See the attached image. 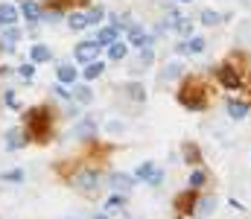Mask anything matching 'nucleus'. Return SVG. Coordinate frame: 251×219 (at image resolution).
<instances>
[{"label":"nucleus","mask_w":251,"mask_h":219,"mask_svg":"<svg viewBox=\"0 0 251 219\" xmlns=\"http://www.w3.org/2000/svg\"><path fill=\"white\" fill-rule=\"evenodd\" d=\"M50 129H53V120H50V111L44 105L26 111V138L44 143V140H50Z\"/></svg>","instance_id":"1"},{"label":"nucleus","mask_w":251,"mask_h":219,"mask_svg":"<svg viewBox=\"0 0 251 219\" xmlns=\"http://www.w3.org/2000/svg\"><path fill=\"white\" fill-rule=\"evenodd\" d=\"M178 102L190 111H202L208 105V88L199 82V79H187L178 91Z\"/></svg>","instance_id":"2"},{"label":"nucleus","mask_w":251,"mask_h":219,"mask_svg":"<svg viewBox=\"0 0 251 219\" xmlns=\"http://www.w3.org/2000/svg\"><path fill=\"white\" fill-rule=\"evenodd\" d=\"M216 79H219V85L228 88V91H240V88H243V73H240V64H237V61L219 64V67H216Z\"/></svg>","instance_id":"3"},{"label":"nucleus","mask_w":251,"mask_h":219,"mask_svg":"<svg viewBox=\"0 0 251 219\" xmlns=\"http://www.w3.org/2000/svg\"><path fill=\"white\" fill-rule=\"evenodd\" d=\"M70 184L79 190V193H88V196H94L99 187H102V181H99V176L97 173H91V170H82V173H76V176H70Z\"/></svg>","instance_id":"4"},{"label":"nucleus","mask_w":251,"mask_h":219,"mask_svg":"<svg viewBox=\"0 0 251 219\" xmlns=\"http://www.w3.org/2000/svg\"><path fill=\"white\" fill-rule=\"evenodd\" d=\"M102 20V9H88V12H73L67 18V26L70 29H85L91 23H99Z\"/></svg>","instance_id":"5"},{"label":"nucleus","mask_w":251,"mask_h":219,"mask_svg":"<svg viewBox=\"0 0 251 219\" xmlns=\"http://www.w3.org/2000/svg\"><path fill=\"white\" fill-rule=\"evenodd\" d=\"M73 56H76V61L91 64V61H97V59H99V44H97V41H82V44H76Z\"/></svg>","instance_id":"6"},{"label":"nucleus","mask_w":251,"mask_h":219,"mask_svg":"<svg viewBox=\"0 0 251 219\" xmlns=\"http://www.w3.org/2000/svg\"><path fill=\"white\" fill-rule=\"evenodd\" d=\"M111 181V187H114V193H132L135 190V176H126V173H117V176H111L108 179Z\"/></svg>","instance_id":"7"},{"label":"nucleus","mask_w":251,"mask_h":219,"mask_svg":"<svg viewBox=\"0 0 251 219\" xmlns=\"http://www.w3.org/2000/svg\"><path fill=\"white\" fill-rule=\"evenodd\" d=\"M196 202H199V199H196V193H193V187H190L187 193H181V196L175 199V208H178V214H187V211L196 214Z\"/></svg>","instance_id":"8"},{"label":"nucleus","mask_w":251,"mask_h":219,"mask_svg":"<svg viewBox=\"0 0 251 219\" xmlns=\"http://www.w3.org/2000/svg\"><path fill=\"white\" fill-rule=\"evenodd\" d=\"M56 76H58V82H61V85H76V79H79V70H76L73 64H58Z\"/></svg>","instance_id":"9"},{"label":"nucleus","mask_w":251,"mask_h":219,"mask_svg":"<svg viewBox=\"0 0 251 219\" xmlns=\"http://www.w3.org/2000/svg\"><path fill=\"white\" fill-rule=\"evenodd\" d=\"M129 44L140 50V47H146V44H152V38H149V35H146V32L140 29V26H129Z\"/></svg>","instance_id":"10"},{"label":"nucleus","mask_w":251,"mask_h":219,"mask_svg":"<svg viewBox=\"0 0 251 219\" xmlns=\"http://www.w3.org/2000/svg\"><path fill=\"white\" fill-rule=\"evenodd\" d=\"M205 47H208V41H205L202 35H190L178 50H181V53H205Z\"/></svg>","instance_id":"11"},{"label":"nucleus","mask_w":251,"mask_h":219,"mask_svg":"<svg viewBox=\"0 0 251 219\" xmlns=\"http://www.w3.org/2000/svg\"><path fill=\"white\" fill-rule=\"evenodd\" d=\"M249 114V102L246 100H228V117L231 120H243Z\"/></svg>","instance_id":"12"},{"label":"nucleus","mask_w":251,"mask_h":219,"mask_svg":"<svg viewBox=\"0 0 251 219\" xmlns=\"http://www.w3.org/2000/svg\"><path fill=\"white\" fill-rule=\"evenodd\" d=\"M94 41H97L99 47H111V44L117 41V26H105V29H99Z\"/></svg>","instance_id":"13"},{"label":"nucleus","mask_w":251,"mask_h":219,"mask_svg":"<svg viewBox=\"0 0 251 219\" xmlns=\"http://www.w3.org/2000/svg\"><path fill=\"white\" fill-rule=\"evenodd\" d=\"M26 140H29V138H26V132H20V129H12V132L6 135V146H9V149H20Z\"/></svg>","instance_id":"14"},{"label":"nucleus","mask_w":251,"mask_h":219,"mask_svg":"<svg viewBox=\"0 0 251 219\" xmlns=\"http://www.w3.org/2000/svg\"><path fill=\"white\" fill-rule=\"evenodd\" d=\"M15 20H18V9L12 3H0V23L3 26H12Z\"/></svg>","instance_id":"15"},{"label":"nucleus","mask_w":251,"mask_h":219,"mask_svg":"<svg viewBox=\"0 0 251 219\" xmlns=\"http://www.w3.org/2000/svg\"><path fill=\"white\" fill-rule=\"evenodd\" d=\"M213 211H216V199H213V196H208V199H199V205H196V217H211V214H213Z\"/></svg>","instance_id":"16"},{"label":"nucleus","mask_w":251,"mask_h":219,"mask_svg":"<svg viewBox=\"0 0 251 219\" xmlns=\"http://www.w3.org/2000/svg\"><path fill=\"white\" fill-rule=\"evenodd\" d=\"M20 15H23L26 20H38V18H41V9H38V3H32V0H23Z\"/></svg>","instance_id":"17"},{"label":"nucleus","mask_w":251,"mask_h":219,"mask_svg":"<svg viewBox=\"0 0 251 219\" xmlns=\"http://www.w3.org/2000/svg\"><path fill=\"white\" fill-rule=\"evenodd\" d=\"M126 53H129V47H126L123 41H114V44L108 47V59H111V61H123Z\"/></svg>","instance_id":"18"},{"label":"nucleus","mask_w":251,"mask_h":219,"mask_svg":"<svg viewBox=\"0 0 251 219\" xmlns=\"http://www.w3.org/2000/svg\"><path fill=\"white\" fill-rule=\"evenodd\" d=\"M18 38H20V32H18L15 26H9V29L3 32V38H0V47H6V50H12V47L18 44Z\"/></svg>","instance_id":"19"},{"label":"nucleus","mask_w":251,"mask_h":219,"mask_svg":"<svg viewBox=\"0 0 251 219\" xmlns=\"http://www.w3.org/2000/svg\"><path fill=\"white\" fill-rule=\"evenodd\" d=\"M29 59H32V61H50V47L35 44V47L29 50Z\"/></svg>","instance_id":"20"},{"label":"nucleus","mask_w":251,"mask_h":219,"mask_svg":"<svg viewBox=\"0 0 251 219\" xmlns=\"http://www.w3.org/2000/svg\"><path fill=\"white\" fill-rule=\"evenodd\" d=\"M102 70H105V64H102V61L97 59V61H91V64H85V79H88V82H94V79H97V76H99Z\"/></svg>","instance_id":"21"},{"label":"nucleus","mask_w":251,"mask_h":219,"mask_svg":"<svg viewBox=\"0 0 251 219\" xmlns=\"http://www.w3.org/2000/svg\"><path fill=\"white\" fill-rule=\"evenodd\" d=\"M126 94H129L132 100H137V102H143V100H146V88H143V85H137V82H129V85H126Z\"/></svg>","instance_id":"22"},{"label":"nucleus","mask_w":251,"mask_h":219,"mask_svg":"<svg viewBox=\"0 0 251 219\" xmlns=\"http://www.w3.org/2000/svg\"><path fill=\"white\" fill-rule=\"evenodd\" d=\"M199 20H202V23H205V26H216V23H219V20H222V15H219V12H213V9H205V12H202V18H199Z\"/></svg>","instance_id":"23"},{"label":"nucleus","mask_w":251,"mask_h":219,"mask_svg":"<svg viewBox=\"0 0 251 219\" xmlns=\"http://www.w3.org/2000/svg\"><path fill=\"white\" fill-rule=\"evenodd\" d=\"M73 97H76L79 102H91V100H94V94H91L88 85H73Z\"/></svg>","instance_id":"24"},{"label":"nucleus","mask_w":251,"mask_h":219,"mask_svg":"<svg viewBox=\"0 0 251 219\" xmlns=\"http://www.w3.org/2000/svg\"><path fill=\"white\" fill-rule=\"evenodd\" d=\"M126 205V193H114V196H108V202H105V211H120Z\"/></svg>","instance_id":"25"},{"label":"nucleus","mask_w":251,"mask_h":219,"mask_svg":"<svg viewBox=\"0 0 251 219\" xmlns=\"http://www.w3.org/2000/svg\"><path fill=\"white\" fill-rule=\"evenodd\" d=\"M175 32L184 35V38H190V35H193V20H190V18H181V20L175 23Z\"/></svg>","instance_id":"26"},{"label":"nucleus","mask_w":251,"mask_h":219,"mask_svg":"<svg viewBox=\"0 0 251 219\" xmlns=\"http://www.w3.org/2000/svg\"><path fill=\"white\" fill-rule=\"evenodd\" d=\"M155 173V164H149V161H143L137 170H135V179H143V181H149V176Z\"/></svg>","instance_id":"27"},{"label":"nucleus","mask_w":251,"mask_h":219,"mask_svg":"<svg viewBox=\"0 0 251 219\" xmlns=\"http://www.w3.org/2000/svg\"><path fill=\"white\" fill-rule=\"evenodd\" d=\"M205 181H208V173H205V170H193V173H190V187H193V190H199Z\"/></svg>","instance_id":"28"},{"label":"nucleus","mask_w":251,"mask_h":219,"mask_svg":"<svg viewBox=\"0 0 251 219\" xmlns=\"http://www.w3.org/2000/svg\"><path fill=\"white\" fill-rule=\"evenodd\" d=\"M199 158H202V155H199V146L187 143V146H184V161H187V164H199Z\"/></svg>","instance_id":"29"},{"label":"nucleus","mask_w":251,"mask_h":219,"mask_svg":"<svg viewBox=\"0 0 251 219\" xmlns=\"http://www.w3.org/2000/svg\"><path fill=\"white\" fill-rule=\"evenodd\" d=\"M181 73H184V64H178V61H175V64H170V67H167L161 76H164V79H178Z\"/></svg>","instance_id":"30"},{"label":"nucleus","mask_w":251,"mask_h":219,"mask_svg":"<svg viewBox=\"0 0 251 219\" xmlns=\"http://www.w3.org/2000/svg\"><path fill=\"white\" fill-rule=\"evenodd\" d=\"M152 59H155V53H152V44H146V47H140V64L146 67V64H152Z\"/></svg>","instance_id":"31"},{"label":"nucleus","mask_w":251,"mask_h":219,"mask_svg":"<svg viewBox=\"0 0 251 219\" xmlns=\"http://www.w3.org/2000/svg\"><path fill=\"white\" fill-rule=\"evenodd\" d=\"M0 179L9 181V184H18V181H23V170H9V173H3Z\"/></svg>","instance_id":"32"},{"label":"nucleus","mask_w":251,"mask_h":219,"mask_svg":"<svg viewBox=\"0 0 251 219\" xmlns=\"http://www.w3.org/2000/svg\"><path fill=\"white\" fill-rule=\"evenodd\" d=\"M105 129H108L111 135H123V129H126V123H123V120H120V123H117V120H108V123H105Z\"/></svg>","instance_id":"33"},{"label":"nucleus","mask_w":251,"mask_h":219,"mask_svg":"<svg viewBox=\"0 0 251 219\" xmlns=\"http://www.w3.org/2000/svg\"><path fill=\"white\" fill-rule=\"evenodd\" d=\"M79 135H82V138L94 135V123H82V126H79Z\"/></svg>","instance_id":"34"},{"label":"nucleus","mask_w":251,"mask_h":219,"mask_svg":"<svg viewBox=\"0 0 251 219\" xmlns=\"http://www.w3.org/2000/svg\"><path fill=\"white\" fill-rule=\"evenodd\" d=\"M164 181V170H155L152 176H149V184H161Z\"/></svg>","instance_id":"35"},{"label":"nucleus","mask_w":251,"mask_h":219,"mask_svg":"<svg viewBox=\"0 0 251 219\" xmlns=\"http://www.w3.org/2000/svg\"><path fill=\"white\" fill-rule=\"evenodd\" d=\"M32 73H35L32 64H23V67H20V76H23V79H32Z\"/></svg>","instance_id":"36"},{"label":"nucleus","mask_w":251,"mask_h":219,"mask_svg":"<svg viewBox=\"0 0 251 219\" xmlns=\"http://www.w3.org/2000/svg\"><path fill=\"white\" fill-rule=\"evenodd\" d=\"M94 219H108V214H97Z\"/></svg>","instance_id":"37"},{"label":"nucleus","mask_w":251,"mask_h":219,"mask_svg":"<svg viewBox=\"0 0 251 219\" xmlns=\"http://www.w3.org/2000/svg\"><path fill=\"white\" fill-rule=\"evenodd\" d=\"M178 3H190V0H178Z\"/></svg>","instance_id":"38"},{"label":"nucleus","mask_w":251,"mask_h":219,"mask_svg":"<svg viewBox=\"0 0 251 219\" xmlns=\"http://www.w3.org/2000/svg\"><path fill=\"white\" fill-rule=\"evenodd\" d=\"M67 219H70V217H67Z\"/></svg>","instance_id":"39"}]
</instances>
